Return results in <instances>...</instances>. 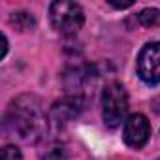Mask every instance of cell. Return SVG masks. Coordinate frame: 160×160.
Instances as JSON below:
<instances>
[{
    "mask_svg": "<svg viewBox=\"0 0 160 160\" xmlns=\"http://www.w3.org/2000/svg\"><path fill=\"white\" fill-rule=\"evenodd\" d=\"M158 160H160V158H158Z\"/></svg>",
    "mask_w": 160,
    "mask_h": 160,
    "instance_id": "4fadbf2b",
    "label": "cell"
},
{
    "mask_svg": "<svg viewBox=\"0 0 160 160\" xmlns=\"http://www.w3.org/2000/svg\"><path fill=\"white\" fill-rule=\"evenodd\" d=\"M49 19L51 25L57 32L62 36H73L81 30L85 23V15L79 4L68 2V0H60V2H53L49 8Z\"/></svg>",
    "mask_w": 160,
    "mask_h": 160,
    "instance_id": "7a4b0ae2",
    "label": "cell"
},
{
    "mask_svg": "<svg viewBox=\"0 0 160 160\" xmlns=\"http://www.w3.org/2000/svg\"><path fill=\"white\" fill-rule=\"evenodd\" d=\"M138 21H139L143 27H156V25H160V10H156V8H147V10L139 12Z\"/></svg>",
    "mask_w": 160,
    "mask_h": 160,
    "instance_id": "ba28073f",
    "label": "cell"
},
{
    "mask_svg": "<svg viewBox=\"0 0 160 160\" xmlns=\"http://www.w3.org/2000/svg\"><path fill=\"white\" fill-rule=\"evenodd\" d=\"M109 4L113 8H117V10H124V8H130L132 6V0H128V2H111V0H109Z\"/></svg>",
    "mask_w": 160,
    "mask_h": 160,
    "instance_id": "8fae6325",
    "label": "cell"
},
{
    "mask_svg": "<svg viewBox=\"0 0 160 160\" xmlns=\"http://www.w3.org/2000/svg\"><path fill=\"white\" fill-rule=\"evenodd\" d=\"M4 128L23 141H36L47 130V115L36 96H19L4 117Z\"/></svg>",
    "mask_w": 160,
    "mask_h": 160,
    "instance_id": "6da1fadb",
    "label": "cell"
},
{
    "mask_svg": "<svg viewBox=\"0 0 160 160\" xmlns=\"http://www.w3.org/2000/svg\"><path fill=\"white\" fill-rule=\"evenodd\" d=\"M149 136H151V126H149V121L141 113H134L124 121L122 138H124V143L128 147L141 149L147 143Z\"/></svg>",
    "mask_w": 160,
    "mask_h": 160,
    "instance_id": "5b68a950",
    "label": "cell"
},
{
    "mask_svg": "<svg viewBox=\"0 0 160 160\" xmlns=\"http://www.w3.org/2000/svg\"><path fill=\"white\" fill-rule=\"evenodd\" d=\"M8 21H10L12 27H15V28L21 30V32H27V30H30V28L36 25L34 15H32V13H27V12H15V13H12Z\"/></svg>",
    "mask_w": 160,
    "mask_h": 160,
    "instance_id": "52a82bcc",
    "label": "cell"
},
{
    "mask_svg": "<svg viewBox=\"0 0 160 160\" xmlns=\"http://www.w3.org/2000/svg\"><path fill=\"white\" fill-rule=\"evenodd\" d=\"M126 111H128L126 89L117 81L106 85V89L102 92V117H104L106 126L119 128L126 117Z\"/></svg>",
    "mask_w": 160,
    "mask_h": 160,
    "instance_id": "3957f363",
    "label": "cell"
},
{
    "mask_svg": "<svg viewBox=\"0 0 160 160\" xmlns=\"http://www.w3.org/2000/svg\"><path fill=\"white\" fill-rule=\"evenodd\" d=\"M6 51H8V40L6 36H2V58L6 57Z\"/></svg>",
    "mask_w": 160,
    "mask_h": 160,
    "instance_id": "7c38bea8",
    "label": "cell"
},
{
    "mask_svg": "<svg viewBox=\"0 0 160 160\" xmlns=\"http://www.w3.org/2000/svg\"><path fill=\"white\" fill-rule=\"evenodd\" d=\"M0 160H21V151L15 145H4Z\"/></svg>",
    "mask_w": 160,
    "mask_h": 160,
    "instance_id": "30bf717a",
    "label": "cell"
},
{
    "mask_svg": "<svg viewBox=\"0 0 160 160\" xmlns=\"http://www.w3.org/2000/svg\"><path fill=\"white\" fill-rule=\"evenodd\" d=\"M81 106H83V102L79 100L77 96H66V98L58 100V102L53 106L51 121H55L57 124L70 122L73 117L79 115V111H81Z\"/></svg>",
    "mask_w": 160,
    "mask_h": 160,
    "instance_id": "8992f818",
    "label": "cell"
},
{
    "mask_svg": "<svg viewBox=\"0 0 160 160\" xmlns=\"http://www.w3.org/2000/svg\"><path fill=\"white\" fill-rule=\"evenodd\" d=\"M138 75L147 85L160 83V42H151L139 51Z\"/></svg>",
    "mask_w": 160,
    "mask_h": 160,
    "instance_id": "277c9868",
    "label": "cell"
},
{
    "mask_svg": "<svg viewBox=\"0 0 160 160\" xmlns=\"http://www.w3.org/2000/svg\"><path fill=\"white\" fill-rule=\"evenodd\" d=\"M42 160H66V149L62 145H53L45 154H42Z\"/></svg>",
    "mask_w": 160,
    "mask_h": 160,
    "instance_id": "9c48e42d",
    "label": "cell"
}]
</instances>
